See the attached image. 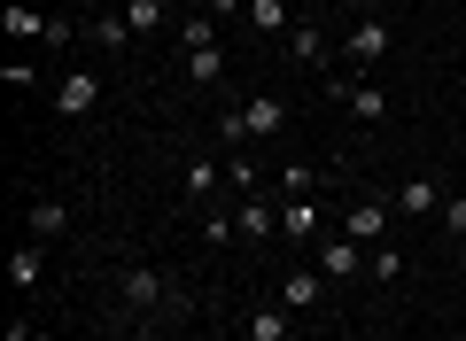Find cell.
<instances>
[{"label":"cell","instance_id":"cell-3","mask_svg":"<svg viewBox=\"0 0 466 341\" xmlns=\"http://www.w3.org/2000/svg\"><path fill=\"white\" fill-rule=\"evenodd\" d=\"M334 233H350V241H358V248L389 241V202H381V195H358V202H350V210H342V226H334Z\"/></svg>","mask_w":466,"mask_h":341},{"label":"cell","instance_id":"cell-1","mask_svg":"<svg viewBox=\"0 0 466 341\" xmlns=\"http://www.w3.org/2000/svg\"><path fill=\"white\" fill-rule=\"evenodd\" d=\"M179 70H187L195 85H218V78H226V47H218V24H210V16H187V24H179Z\"/></svg>","mask_w":466,"mask_h":341},{"label":"cell","instance_id":"cell-20","mask_svg":"<svg viewBox=\"0 0 466 341\" xmlns=\"http://www.w3.org/2000/svg\"><path fill=\"white\" fill-rule=\"evenodd\" d=\"M366 272L381 279V287H389V279H404V248H397V241H373V256H366Z\"/></svg>","mask_w":466,"mask_h":341},{"label":"cell","instance_id":"cell-5","mask_svg":"<svg viewBox=\"0 0 466 341\" xmlns=\"http://www.w3.org/2000/svg\"><path fill=\"white\" fill-rule=\"evenodd\" d=\"M342 55H350L358 70H381V63H389V24H381V16H358V24H350V39H342Z\"/></svg>","mask_w":466,"mask_h":341},{"label":"cell","instance_id":"cell-4","mask_svg":"<svg viewBox=\"0 0 466 341\" xmlns=\"http://www.w3.org/2000/svg\"><path fill=\"white\" fill-rule=\"evenodd\" d=\"M319 272H327V287H350V279L366 272V248L350 241V233H327L319 241Z\"/></svg>","mask_w":466,"mask_h":341},{"label":"cell","instance_id":"cell-19","mask_svg":"<svg viewBox=\"0 0 466 341\" xmlns=\"http://www.w3.org/2000/svg\"><path fill=\"white\" fill-rule=\"evenodd\" d=\"M249 24H257L265 39H288V32H296V16H288V0H249Z\"/></svg>","mask_w":466,"mask_h":341},{"label":"cell","instance_id":"cell-23","mask_svg":"<svg viewBox=\"0 0 466 341\" xmlns=\"http://www.w3.org/2000/svg\"><path fill=\"white\" fill-rule=\"evenodd\" d=\"M280 186H288V195H311L319 171H311V163H280Z\"/></svg>","mask_w":466,"mask_h":341},{"label":"cell","instance_id":"cell-25","mask_svg":"<svg viewBox=\"0 0 466 341\" xmlns=\"http://www.w3.org/2000/svg\"><path fill=\"white\" fill-rule=\"evenodd\" d=\"M435 217H443V233H466V195H451V202H443Z\"/></svg>","mask_w":466,"mask_h":341},{"label":"cell","instance_id":"cell-8","mask_svg":"<svg viewBox=\"0 0 466 341\" xmlns=\"http://www.w3.org/2000/svg\"><path fill=\"white\" fill-rule=\"evenodd\" d=\"M233 226H241V241H272L280 233V210L265 195H233Z\"/></svg>","mask_w":466,"mask_h":341},{"label":"cell","instance_id":"cell-12","mask_svg":"<svg viewBox=\"0 0 466 341\" xmlns=\"http://www.w3.org/2000/svg\"><path fill=\"white\" fill-rule=\"evenodd\" d=\"M280 55L303 63V70H327V32H319V24H296V32L280 39Z\"/></svg>","mask_w":466,"mask_h":341},{"label":"cell","instance_id":"cell-2","mask_svg":"<svg viewBox=\"0 0 466 341\" xmlns=\"http://www.w3.org/2000/svg\"><path fill=\"white\" fill-rule=\"evenodd\" d=\"M116 295H125V318H164V310H179V287H171L164 272H148V264H133V272L116 279Z\"/></svg>","mask_w":466,"mask_h":341},{"label":"cell","instance_id":"cell-21","mask_svg":"<svg viewBox=\"0 0 466 341\" xmlns=\"http://www.w3.org/2000/svg\"><path fill=\"white\" fill-rule=\"evenodd\" d=\"M342 109L358 116V125H381V116H389V101L373 94V85H350V101H342Z\"/></svg>","mask_w":466,"mask_h":341},{"label":"cell","instance_id":"cell-16","mask_svg":"<svg viewBox=\"0 0 466 341\" xmlns=\"http://www.w3.org/2000/svg\"><path fill=\"white\" fill-rule=\"evenodd\" d=\"M116 16L133 24V39H156V32H164V24H171V8H164V0H125Z\"/></svg>","mask_w":466,"mask_h":341},{"label":"cell","instance_id":"cell-9","mask_svg":"<svg viewBox=\"0 0 466 341\" xmlns=\"http://www.w3.org/2000/svg\"><path fill=\"white\" fill-rule=\"evenodd\" d=\"M241 125H249V140H280V132H288V101H280V94L241 101Z\"/></svg>","mask_w":466,"mask_h":341},{"label":"cell","instance_id":"cell-11","mask_svg":"<svg viewBox=\"0 0 466 341\" xmlns=\"http://www.w3.org/2000/svg\"><path fill=\"white\" fill-rule=\"evenodd\" d=\"M272 303H280V310H311V303H327V272H319V264H311V272H288Z\"/></svg>","mask_w":466,"mask_h":341},{"label":"cell","instance_id":"cell-15","mask_svg":"<svg viewBox=\"0 0 466 341\" xmlns=\"http://www.w3.org/2000/svg\"><path fill=\"white\" fill-rule=\"evenodd\" d=\"M249 341H296V310L257 303V310H249Z\"/></svg>","mask_w":466,"mask_h":341},{"label":"cell","instance_id":"cell-18","mask_svg":"<svg viewBox=\"0 0 466 341\" xmlns=\"http://www.w3.org/2000/svg\"><path fill=\"white\" fill-rule=\"evenodd\" d=\"M8 279H16V295H32L39 279H47V256H39V241H24L16 256H8Z\"/></svg>","mask_w":466,"mask_h":341},{"label":"cell","instance_id":"cell-24","mask_svg":"<svg viewBox=\"0 0 466 341\" xmlns=\"http://www.w3.org/2000/svg\"><path fill=\"white\" fill-rule=\"evenodd\" d=\"M218 140H226V147H241V140H249V125H241V109H226V116H218Z\"/></svg>","mask_w":466,"mask_h":341},{"label":"cell","instance_id":"cell-14","mask_svg":"<svg viewBox=\"0 0 466 341\" xmlns=\"http://www.w3.org/2000/svg\"><path fill=\"white\" fill-rule=\"evenodd\" d=\"M179 186H187V202H195V210H210V202H218V186H226V163H202V155H195Z\"/></svg>","mask_w":466,"mask_h":341},{"label":"cell","instance_id":"cell-27","mask_svg":"<svg viewBox=\"0 0 466 341\" xmlns=\"http://www.w3.org/2000/svg\"><path fill=\"white\" fill-rule=\"evenodd\" d=\"M210 16H249V0H210Z\"/></svg>","mask_w":466,"mask_h":341},{"label":"cell","instance_id":"cell-6","mask_svg":"<svg viewBox=\"0 0 466 341\" xmlns=\"http://www.w3.org/2000/svg\"><path fill=\"white\" fill-rule=\"evenodd\" d=\"M319 226H327L319 195H288V202H280V233H288V241H327Z\"/></svg>","mask_w":466,"mask_h":341},{"label":"cell","instance_id":"cell-13","mask_svg":"<svg viewBox=\"0 0 466 341\" xmlns=\"http://www.w3.org/2000/svg\"><path fill=\"white\" fill-rule=\"evenodd\" d=\"M94 101H101V78H94V70H70V78L55 85V109H63V116H86Z\"/></svg>","mask_w":466,"mask_h":341},{"label":"cell","instance_id":"cell-10","mask_svg":"<svg viewBox=\"0 0 466 341\" xmlns=\"http://www.w3.org/2000/svg\"><path fill=\"white\" fill-rule=\"evenodd\" d=\"M397 210H404V217H435V210H443V179H428V171H412V179L397 186Z\"/></svg>","mask_w":466,"mask_h":341},{"label":"cell","instance_id":"cell-22","mask_svg":"<svg viewBox=\"0 0 466 341\" xmlns=\"http://www.w3.org/2000/svg\"><path fill=\"white\" fill-rule=\"evenodd\" d=\"M86 39H94V47H125L133 24H125V16H94V24H86Z\"/></svg>","mask_w":466,"mask_h":341},{"label":"cell","instance_id":"cell-26","mask_svg":"<svg viewBox=\"0 0 466 341\" xmlns=\"http://www.w3.org/2000/svg\"><path fill=\"white\" fill-rule=\"evenodd\" d=\"M8 341H55V334H39L32 318H8Z\"/></svg>","mask_w":466,"mask_h":341},{"label":"cell","instance_id":"cell-7","mask_svg":"<svg viewBox=\"0 0 466 341\" xmlns=\"http://www.w3.org/2000/svg\"><path fill=\"white\" fill-rule=\"evenodd\" d=\"M24 233H32L39 248H47V241H63V233H70V202H63V195H39L32 210H24Z\"/></svg>","mask_w":466,"mask_h":341},{"label":"cell","instance_id":"cell-17","mask_svg":"<svg viewBox=\"0 0 466 341\" xmlns=\"http://www.w3.org/2000/svg\"><path fill=\"white\" fill-rule=\"evenodd\" d=\"M47 24H55V16H39V8H24V0L0 8V32H8V39H47Z\"/></svg>","mask_w":466,"mask_h":341}]
</instances>
